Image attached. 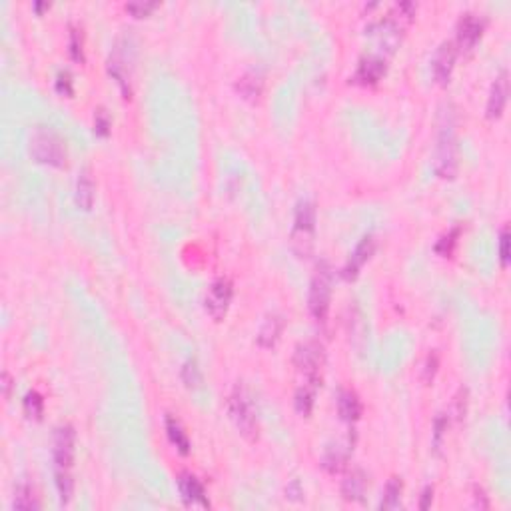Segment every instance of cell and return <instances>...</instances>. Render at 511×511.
<instances>
[{
  "instance_id": "cell-37",
  "label": "cell",
  "mask_w": 511,
  "mask_h": 511,
  "mask_svg": "<svg viewBox=\"0 0 511 511\" xmlns=\"http://www.w3.org/2000/svg\"><path fill=\"white\" fill-rule=\"evenodd\" d=\"M2 388H4V396L8 398V394H10V376H8V372L2 374Z\"/></svg>"
},
{
  "instance_id": "cell-3",
  "label": "cell",
  "mask_w": 511,
  "mask_h": 511,
  "mask_svg": "<svg viewBox=\"0 0 511 511\" xmlns=\"http://www.w3.org/2000/svg\"><path fill=\"white\" fill-rule=\"evenodd\" d=\"M230 416H232L242 436L250 437V439L258 436V421H256V412H254L252 399L248 396L246 388L240 383L234 388V392L230 396Z\"/></svg>"
},
{
  "instance_id": "cell-24",
  "label": "cell",
  "mask_w": 511,
  "mask_h": 511,
  "mask_svg": "<svg viewBox=\"0 0 511 511\" xmlns=\"http://www.w3.org/2000/svg\"><path fill=\"white\" fill-rule=\"evenodd\" d=\"M14 510H22V511H30V510H38L40 503H38L37 495H34V490L28 485V483H22L17 488V493H14V501H12Z\"/></svg>"
},
{
  "instance_id": "cell-20",
  "label": "cell",
  "mask_w": 511,
  "mask_h": 511,
  "mask_svg": "<svg viewBox=\"0 0 511 511\" xmlns=\"http://www.w3.org/2000/svg\"><path fill=\"white\" fill-rule=\"evenodd\" d=\"M166 432H168V437L170 441L178 448L180 454H188L190 452V437L188 434L184 432L182 423L176 419L174 416H166Z\"/></svg>"
},
{
  "instance_id": "cell-9",
  "label": "cell",
  "mask_w": 511,
  "mask_h": 511,
  "mask_svg": "<svg viewBox=\"0 0 511 511\" xmlns=\"http://www.w3.org/2000/svg\"><path fill=\"white\" fill-rule=\"evenodd\" d=\"M483 32V20L479 19L474 12H465L461 14V19L457 22V37H455V42L459 48L463 50H470L474 48L475 42L479 40Z\"/></svg>"
},
{
  "instance_id": "cell-10",
  "label": "cell",
  "mask_w": 511,
  "mask_h": 511,
  "mask_svg": "<svg viewBox=\"0 0 511 511\" xmlns=\"http://www.w3.org/2000/svg\"><path fill=\"white\" fill-rule=\"evenodd\" d=\"M455 57H457V48H455V42H452V40H445V42H441L437 46L432 68H434V76H436L439 84H445L450 80V76L454 72Z\"/></svg>"
},
{
  "instance_id": "cell-8",
  "label": "cell",
  "mask_w": 511,
  "mask_h": 511,
  "mask_svg": "<svg viewBox=\"0 0 511 511\" xmlns=\"http://www.w3.org/2000/svg\"><path fill=\"white\" fill-rule=\"evenodd\" d=\"M232 282L228 278H218L214 284L210 285L208 296H206V310L214 320L224 318L228 312V305L232 302Z\"/></svg>"
},
{
  "instance_id": "cell-23",
  "label": "cell",
  "mask_w": 511,
  "mask_h": 511,
  "mask_svg": "<svg viewBox=\"0 0 511 511\" xmlns=\"http://www.w3.org/2000/svg\"><path fill=\"white\" fill-rule=\"evenodd\" d=\"M238 92L244 98H256L262 92V76L254 70L240 76L238 78Z\"/></svg>"
},
{
  "instance_id": "cell-7",
  "label": "cell",
  "mask_w": 511,
  "mask_h": 511,
  "mask_svg": "<svg viewBox=\"0 0 511 511\" xmlns=\"http://www.w3.org/2000/svg\"><path fill=\"white\" fill-rule=\"evenodd\" d=\"M323 360V348L320 341L308 340L300 343L296 348V354H294V363L302 370L308 378H316L320 365Z\"/></svg>"
},
{
  "instance_id": "cell-6",
  "label": "cell",
  "mask_w": 511,
  "mask_h": 511,
  "mask_svg": "<svg viewBox=\"0 0 511 511\" xmlns=\"http://www.w3.org/2000/svg\"><path fill=\"white\" fill-rule=\"evenodd\" d=\"M76 432L70 423L58 425L52 439V457L57 463V470H70L74 461Z\"/></svg>"
},
{
  "instance_id": "cell-11",
  "label": "cell",
  "mask_w": 511,
  "mask_h": 511,
  "mask_svg": "<svg viewBox=\"0 0 511 511\" xmlns=\"http://www.w3.org/2000/svg\"><path fill=\"white\" fill-rule=\"evenodd\" d=\"M178 490L182 493L184 503L190 508H210L208 495L204 492V485L198 481V477L192 474H182L178 477Z\"/></svg>"
},
{
  "instance_id": "cell-14",
  "label": "cell",
  "mask_w": 511,
  "mask_h": 511,
  "mask_svg": "<svg viewBox=\"0 0 511 511\" xmlns=\"http://www.w3.org/2000/svg\"><path fill=\"white\" fill-rule=\"evenodd\" d=\"M383 74H385V60L379 57H365L360 60L354 78L360 84H376Z\"/></svg>"
},
{
  "instance_id": "cell-32",
  "label": "cell",
  "mask_w": 511,
  "mask_h": 511,
  "mask_svg": "<svg viewBox=\"0 0 511 511\" xmlns=\"http://www.w3.org/2000/svg\"><path fill=\"white\" fill-rule=\"evenodd\" d=\"M108 128H110L108 116L104 114V110H98L94 118V130L98 134H102V136H106V134H108Z\"/></svg>"
},
{
  "instance_id": "cell-18",
  "label": "cell",
  "mask_w": 511,
  "mask_h": 511,
  "mask_svg": "<svg viewBox=\"0 0 511 511\" xmlns=\"http://www.w3.org/2000/svg\"><path fill=\"white\" fill-rule=\"evenodd\" d=\"M282 328H284L282 316L270 314V316L264 320V323H262L260 332H258V343H260L262 348H272V345L278 341V338H280Z\"/></svg>"
},
{
  "instance_id": "cell-22",
  "label": "cell",
  "mask_w": 511,
  "mask_h": 511,
  "mask_svg": "<svg viewBox=\"0 0 511 511\" xmlns=\"http://www.w3.org/2000/svg\"><path fill=\"white\" fill-rule=\"evenodd\" d=\"M314 398H316V378H310V381L303 383L296 392V410L302 416H308L314 408Z\"/></svg>"
},
{
  "instance_id": "cell-29",
  "label": "cell",
  "mask_w": 511,
  "mask_h": 511,
  "mask_svg": "<svg viewBox=\"0 0 511 511\" xmlns=\"http://www.w3.org/2000/svg\"><path fill=\"white\" fill-rule=\"evenodd\" d=\"M154 8H156V2H144V0H134L126 4V10L134 17H148Z\"/></svg>"
},
{
  "instance_id": "cell-12",
  "label": "cell",
  "mask_w": 511,
  "mask_h": 511,
  "mask_svg": "<svg viewBox=\"0 0 511 511\" xmlns=\"http://www.w3.org/2000/svg\"><path fill=\"white\" fill-rule=\"evenodd\" d=\"M508 94H510V82H508V72L501 70L495 76L488 98V116L490 118H499L505 104H508Z\"/></svg>"
},
{
  "instance_id": "cell-33",
  "label": "cell",
  "mask_w": 511,
  "mask_h": 511,
  "mask_svg": "<svg viewBox=\"0 0 511 511\" xmlns=\"http://www.w3.org/2000/svg\"><path fill=\"white\" fill-rule=\"evenodd\" d=\"M70 57L72 60H82V40L78 37V30L70 32Z\"/></svg>"
},
{
  "instance_id": "cell-1",
  "label": "cell",
  "mask_w": 511,
  "mask_h": 511,
  "mask_svg": "<svg viewBox=\"0 0 511 511\" xmlns=\"http://www.w3.org/2000/svg\"><path fill=\"white\" fill-rule=\"evenodd\" d=\"M28 150L30 156L46 166H54V168H62L66 164L68 158V148H66V140L48 126H37L30 138H28Z\"/></svg>"
},
{
  "instance_id": "cell-34",
  "label": "cell",
  "mask_w": 511,
  "mask_h": 511,
  "mask_svg": "<svg viewBox=\"0 0 511 511\" xmlns=\"http://www.w3.org/2000/svg\"><path fill=\"white\" fill-rule=\"evenodd\" d=\"M300 495H303L302 485H300V481H298V479H294V481L285 488V497H288V499H292V501H298V499H300Z\"/></svg>"
},
{
  "instance_id": "cell-5",
  "label": "cell",
  "mask_w": 511,
  "mask_h": 511,
  "mask_svg": "<svg viewBox=\"0 0 511 511\" xmlns=\"http://www.w3.org/2000/svg\"><path fill=\"white\" fill-rule=\"evenodd\" d=\"M330 294H332V272L328 264H320L314 278H312V284H310V312L314 314L316 320H323L328 316V310H330Z\"/></svg>"
},
{
  "instance_id": "cell-17",
  "label": "cell",
  "mask_w": 511,
  "mask_h": 511,
  "mask_svg": "<svg viewBox=\"0 0 511 511\" xmlns=\"http://www.w3.org/2000/svg\"><path fill=\"white\" fill-rule=\"evenodd\" d=\"M96 186L92 176L88 170L78 172V178H76V190H74V200L78 204V208L90 210L94 204V194Z\"/></svg>"
},
{
  "instance_id": "cell-16",
  "label": "cell",
  "mask_w": 511,
  "mask_h": 511,
  "mask_svg": "<svg viewBox=\"0 0 511 511\" xmlns=\"http://www.w3.org/2000/svg\"><path fill=\"white\" fill-rule=\"evenodd\" d=\"M350 452H352V443L350 441H338V443L328 445L322 459L323 470L330 472V474L340 472L341 468L345 465L348 457H350Z\"/></svg>"
},
{
  "instance_id": "cell-31",
  "label": "cell",
  "mask_w": 511,
  "mask_h": 511,
  "mask_svg": "<svg viewBox=\"0 0 511 511\" xmlns=\"http://www.w3.org/2000/svg\"><path fill=\"white\" fill-rule=\"evenodd\" d=\"M57 90L60 94H66L70 96L72 94V76L70 72H58L57 76Z\"/></svg>"
},
{
  "instance_id": "cell-28",
  "label": "cell",
  "mask_w": 511,
  "mask_h": 511,
  "mask_svg": "<svg viewBox=\"0 0 511 511\" xmlns=\"http://www.w3.org/2000/svg\"><path fill=\"white\" fill-rule=\"evenodd\" d=\"M457 234H459V230L454 228L452 232H448V234H443L439 240H437L436 250L439 254H443V256H448L450 252H452V248L455 246V242H457Z\"/></svg>"
},
{
  "instance_id": "cell-21",
  "label": "cell",
  "mask_w": 511,
  "mask_h": 511,
  "mask_svg": "<svg viewBox=\"0 0 511 511\" xmlns=\"http://www.w3.org/2000/svg\"><path fill=\"white\" fill-rule=\"evenodd\" d=\"M401 479L399 477H392L388 483H385V490H383V497H381V503H379V510H398L401 505Z\"/></svg>"
},
{
  "instance_id": "cell-30",
  "label": "cell",
  "mask_w": 511,
  "mask_h": 511,
  "mask_svg": "<svg viewBox=\"0 0 511 511\" xmlns=\"http://www.w3.org/2000/svg\"><path fill=\"white\" fill-rule=\"evenodd\" d=\"M499 260L503 265L510 260V232H508V228H503L499 234Z\"/></svg>"
},
{
  "instance_id": "cell-13",
  "label": "cell",
  "mask_w": 511,
  "mask_h": 511,
  "mask_svg": "<svg viewBox=\"0 0 511 511\" xmlns=\"http://www.w3.org/2000/svg\"><path fill=\"white\" fill-rule=\"evenodd\" d=\"M374 250H376V240H374V236H372V234H370V236H363L360 242H358L356 250L352 252V256H350V260H348L345 268H343V278H348V280L356 278L361 265L365 264V262L370 260V256L374 254Z\"/></svg>"
},
{
  "instance_id": "cell-19",
  "label": "cell",
  "mask_w": 511,
  "mask_h": 511,
  "mask_svg": "<svg viewBox=\"0 0 511 511\" xmlns=\"http://www.w3.org/2000/svg\"><path fill=\"white\" fill-rule=\"evenodd\" d=\"M338 412L341 419L345 421H356L361 414V403L358 396L350 390H343L338 398Z\"/></svg>"
},
{
  "instance_id": "cell-26",
  "label": "cell",
  "mask_w": 511,
  "mask_h": 511,
  "mask_svg": "<svg viewBox=\"0 0 511 511\" xmlns=\"http://www.w3.org/2000/svg\"><path fill=\"white\" fill-rule=\"evenodd\" d=\"M182 381H184V385L188 388V390H198V388H202V370H200V365H198V361L196 360H188L184 365H182Z\"/></svg>"
},
{
  "instance_id": "cell-15",
  "label": "cell",
  "mask_w": 511,
  "mask_h": 511,
  "mask_svg": "<svg viewBox=\"0 0 511 511\" xmlns=\"http://www.w3.org/2000/svg\"><path fill=\"white\" fill-rule=\"evenodd\" d=\"M368 490V475L363 470H352L341 481V495L345 501H360Z\"/></svg>"
},
{
  "instance_id": "cell-36",
  "label": "cell",
  "mask_w": 511,
  "mask_h": 511,
  "mask_svg": "<svg viewBox=\"0 0 511 511\" xmlns=\"http://www.w3.org/2000/svg\"><path fill=\"white\" fill-rule=\"evenodd\" d=\"M432 499H434V488L428 485V488L421 492V503H419V508H421V510H428V508L432 505Z\"/></svg>"
},
{
  "instance_id": "cell-2",
  "label": "cell",
  "mask_w": 511,
  "mask_h": 511,
  "mask_svg": "<svg viewBox=\"0 0 511 511\" xmlns=\"http://www.w3.org/2000/svg\"><path fill=\"white\" fill-rule=\"evenodd\" d=\"M316 230V208L310 200H302L296 208L294 230H292V248L298 256H308L314 246Z\"/></svg>"
},
{
  "instance_id": "cell-27",
  "label": "cell",
  "mask_w": 511,
  "mask_h": 511,
  "mask_svg": "<svg viewBox=\"0 0 511 511\" xmlns=\"http://www.w3.org/2000/svg\"><path fill=\"white\" fill-rule=\"evenodd\" d=\"M42 410H44V401L40 398V394L38 392L26 394V398H24V412L30 417L38 419V417L42 416Z\"/></svg>"
},
{
  "instance_id": "cell-4",
  "label": "cell",
  "mask_w": 511,
  "mask_h": 511,
  "mask_svg": "<svg viewBox=\"0 0 511 511\" xmlns=\"http://www.w3.org/2000/svg\"><path fill=\"white\" fill-rule=\"evenodd\" d=\"M434 168L441 178H454L457 170V146H455V132L452 116L445 124H441V130L437 136L436 160Z\"/></svg>"
},
{
  "instance_id": "cell-25",
  "label": "cell",
  "mask_w": 511,
  "mask_h": 511,
  "mask_svg": "<svg viewBox=\"0 0 511 511\" xmlns=\"http://www.w3.org/2000/svg\"><path fill=\"white\" fill-rule=\"evenodd\" d=\"M57 490L60 495V501L66 505L72 499L74 493V479L70 475V470H57Z\"/></svg>"
},
{
  "instance_id": "cell-35",
  "label": "cell",
  "mask_w": 511,
  "mask_h": 511,
  "mask_svg": "<svg viewBox=\"0 0 511 511\" xmlns=\"http://www.w3.org/2000/svg\"><path fill=\"white\" fill-rule=\"evenodd\" d=\"M448 430V417L443 416V414H439L436 417V437H434V441H436V445H439V441H441V436H443V432Z\"/></svg>"
}]
</instances>
